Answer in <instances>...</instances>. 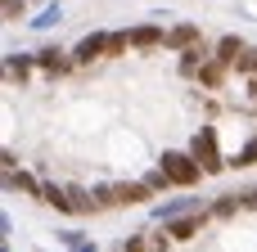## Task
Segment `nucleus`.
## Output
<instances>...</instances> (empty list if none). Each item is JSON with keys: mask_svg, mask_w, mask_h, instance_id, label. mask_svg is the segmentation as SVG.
<instances>
[{"mask_svg": "<svg viewBox=\"0 0 257 252\" xmlns=\"http://www.w3.org/2000/svg\"><path fill=\"white\" fill-rule=\"evenodd\" d=\"M5 18H23V0H5Z\"/></svg>", "mask_w": 257, "mask_h": 252, "instance_id": "6e6552de", "label": "nucleus"}, {"mask_svg": "<svg viewBox=\"0 0 257 252\" xmlns=\"http://www.w3.org/2000/svg\"><path fill=\"white\" fill-rule=\"evenodd\" d=\"M54 23H59V5H50L41 18H32V27H54Z\"/></svg>", "mask_w": 257, "mask_h": 252, "instance_id": "423d86ee", "label": "nucleus"}, {"mask_svg": "<svg viewBox=\"0 0 257 252\" xmlns=\"http://www.w3.org/2000/svg\"><path fill=\"white\" fill-rule=\"evenodd\" d=\"M72 252H95V243H72Z\"/></svg>", "mask_w": 257, "mask_h": 252, "instance_id": "1a4fd4ad", "label": "nucleus"}, {"mask_svg": "<svg viewBox=\"0 0 257 252\" xmlns=\"http://www.w3.org/2000/svg\"><path fill=\"white\" fill-rule=\"evenodd\" d=\"M190 153L203 162V171H221V167H230V162H226V149L217 144V131H212V126L194 131V140H190Z\"/></svg>", "mask_w": 257, "mask_h": 252, "instance_id": "f257e3e1", "label": "nucleus"}, {"mask_svg": "<svg viewBox=\"0 0 257 252\" xmlns=\"http://www.w3.org/2000/svg\"><path fill=\"white\" fill-rule=\"evenodd\" d=\"M163 171H167V180L181 185V189H185V185H199V180L208 176L194 153H172V158H163Z\"/></svg>", "mask_w": 257, "mask_h": 252, "instance_id": "f03ea898", "label": "nucleus"}, {"mask_svg": "<svg viewBox=\"0 0 257 252\" xmlns=\"http://www.w3.org/2000/svg\"><path fill=\"white\" fill-rule=\"evenodd\" d=\"M208 216H212V212H199V216H185V221H172V225H167V234H172L176 243H190V239H194V234H199V230L208 225Z\"/></svg>", "mask_w": 257, "mask_h": 252, "instance_id": "7ed1b4c3", "label": "nucleus"}, {"mask_svg": "<svg viewBox=\"0 0 257 252\" xmlns=\"http://www.w3.org/2000/svg\"><path fill=\"white\" fill-rule=\"evenodd\" d=\"M41 185H45V180H36L32 171H14V162H9V171H5V189H14V194H41Z\"/></svg>", "mask_w": 257, "mask_h": 252, "instance_id": "20e7f679", "label": "nucleus"}, {"mask_svg": "<svg viewBox=\"0 0 257 252\" xmlns=\"http://www.w3.org/2000/svg\"><path fill=\"white\" fill-rule=\"evenodd\" d=\"M122 252H149V239H145V234H136V239H126V243H122Z\"/></svg>", "mask_w": 257, "mask_h": 252, "instance_id": "0eeeda50", "label": "nucleus"}, {"mask_svg": "<svg viewBox=\"0 0 257 252\" xmlns=\"http://www.w3.org/2000/svg\"><path fill=\"white\" fill-rule=\"evenodd\" d=\"M203 41V32L194 27V23H181V27H172V45L176 50H190V45H199Z\"/></svg>", "mask_w": 257, "mask_h": 252, "instance_id": "39448f33", "label": "nucleus"}]
</instances>
